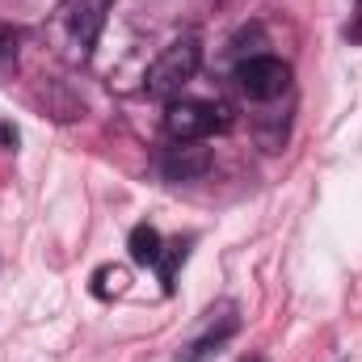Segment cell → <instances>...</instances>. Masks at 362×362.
<instances>
[{
  "label": "cell",
  "mask_w": 362,
  "mask_h": 362,
  "mask_svg": "<svg viewBox=\"0 0 362 362\" xmlns=\"http://www.w3.org/2000/svg\"><path fill=\"white\" fill-rule=\"evenodd\" d=\"M211 165H215V156H211V148H202V139L198 144H173L160 156V173L169 181H198L211 173Z\"/></svg>",
  "instance_id": "5b68a950"
},
{
  "label": "cell",
  "mask_w": 362,
  "mask_h": 362,
  "mask_svg": "<svg viewBox=\"0 0 362 362\" xmlns=\"http://www.w3.org/2000/svg\"><path fill=\"white\" fill-rule=\"evenodd\" d=\"M346 38L362 47V0H354V13H350V25H346Z\"/></svg>",
  "instance_id": "9c48e42d"
},
{
  "label": "cell",
  "mask_w": 362,
  "mask_h": 362,
  "mask_svg": "<svg viewBox=\"0 0 362 362\" xmlns=\"http://www.w3.org/2000/svg\"><path fill=\"white\" fill-rule=\"evenodd\" d=\"M114 0H72L68 4V30H72V42L81 51H89L105 25V13H110Z\"/></svg>",
  "instance_id": "8992f818"
},
{
  "label": "cell",
  "mask_w": 362,
  "mask_h": 362,
  "mask_svg": "<svg viewBox=\"0 0 362 362\" xmlns=\"http://www.w3.org/2000/svg\"><path fill=\"white\" fill-rule=\"evenodd\" d=\"M236 333H240V312H236V303H219V308L206 312L202 333L177 350V362H211Z\"/></svg>",
  "instance_id": "7a4b0ae2"
},
{
  "label": "cell",
  "mask_w": 362,
  "mask_h": 362,
  "mask_svg": "<svg viewBox=\"0 0 362 362\" xmlns=\"http://www.w3.org/2000/svg\"><path fill=\"white\" fill-rule=\"evenodd\" d=\"M236 85L249 101H274L278 93H286L291 85V68L274 55H253L236 68Z\"/></svg>",
  "instance_id": "3957f363"
},
{
  "label": "cell",
  "mask_w": 362,
  "mask_h": 362,
  "mask_svg": "<svg viewBox=\"0 0 362 362\" xmlns=\"http://www.w3.org/2000/svg\"><path fill=\"white\" fill-rule=\"evenodd\" d=\"M127 249H131V262H135V266H160V253H165V245H160V232H156V228H148V223L131 228V240H127Z\"/></svg>",
  "instance_id": "52a82bcc"
},
{
  "label": "cell",
  "mask_w": 362,
  "mask_h": 362,
  "mask_svg": "<svg viewBox=\"0 0 362 362\" xmlns=\"http://www.w3.org/2000/svg\"><path fill=\"white\" fill-rule=\"evenodd\" d=\"M198 64H202V47H198L194 38L169 42V47L156 55V64L148 68V97H156V101H177V93L194 81Z\"/></svg>",
  "instance_id": "6da1fadb"
},
{
  "label": "cell",
  "mask_w": 362,
  "mask_h": 362,
  "mask_svg": "<svg viewBox=\"0 0 362 362\" xmlns=\"http://www.w3.org/2000/svg\"><path fill=\"white\" fill-rule=\"evenodd\" d=\"M185 253H189V240H173L165 253H160V282H165V291H173V278H177V266L185 262Z\"/></svg>",
  "instance_id": "ba28073f"
},
{
  "label": "cell",
  "mask_w": 362,
  "mask_h": 362,
  "mask_svg": "<svg viewBox=\"0 0 362 362\" xmlns=\"http://www.w3.org/2000/svg\"><path fill=\"white\" fill-rule=\"evenodd\" d=\"M165 131L173 135V144H198L215 131V105L206 101H169L165 110Z\"/></svg>",
  "instance_id": "277c9868"
},
{
  "label": "cell",
  "mask_w": 362,
  "mask_h": 362,
  "mask_svg": "<svg viewBox=\"0 0 362 362\" xmlns=\"http://www.w3.org/2000/svg\"><path fill=\"white\" fill-rule=\"evenodd\" d=\"M240 362H266V358H262V354H245Z\"/></svg>",
  "instance_id": "30bf717a"
}]
</instances>
